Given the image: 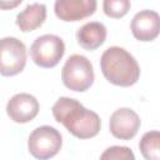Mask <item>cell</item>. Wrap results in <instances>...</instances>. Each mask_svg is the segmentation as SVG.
I'll list each match as a JSON object with an SVG mask.
<instances>
[{"mask_svg": "<svg viewBox=\"0 0 160 160\" xmlns=\"http://www.w3.org/2000/svg\"><path fill=\"white\" fill-rule=\"evenodd\" d=\"M131 32L139 41H152L160 31V18L154 10H141L136 12L130 24Z\"/></svg>", "mask_w": 160, "mask_h": 160, "instance_id": "9c48e42d", "label": "cell"}, {"mask_svg": "<svg viewBox=\"0 0 160 160\" xmlns=\"http://www.w3.org/2000/svg\"><path fill=\"white\" fill-rule=\"evenodd\" d=\"M130 6L131 4L129 0H105L102 2L104 12L114 19H119L126 15L130 10Z\"/></svg>", "mask_w": 160, "mask_h": 160, "instance_id": "5bb4252c", "label": "cell"}, {"mask_svg": "<svg viewBox=\"0 0 160 160\" xmlns=\"http://www.w3.org/2000/svg\"><path fill=\"white\" fill-rule=\"evenodd\" d=\"M100 160H135V155L128 146L114 145L104 150L100 155Z\"/></svg>", "mask_w": 160, "mask_h": 160, "instance_id": "9a60e30c", "label": "cell"}, {"mask_svg": "<svg viewBox=\"0 0 160 160\" xmlns=\"http://www.w3.org/2000/svg\"><path fill=\"white\" fill-rule=\"evenodd\" d=\"M95 0H58L54 5L55 15L62 21H79L92 15L96 10Z\"/></svg>", "mask_w": 160, "mask_h": 160, "instance_id": "30bf717a", "label": "cell"}, {"mask_svg": "<svg viewBox=\"0 0 160 160\" xmlns=\"http://www.w3.org/2000/svg\"><path fill=\"white\" fill-rule=\"evenodd\" d=\"M46 19V6L45 4L34 2L29 4L22 11L16 15V25L24 32L32 31L42 25Z\"/></svg>", "mask_w": 160, "mask_h": 160, "instance_id": "7c38bea8", "label": "cell"}, {"mask_svg": "<svg viewBox=\"0 0 160 160\" xmlns=\"http://www.w3.org/2000/svg\"><path fill=\"white\" fill-rule=\"evenodd\" d=\"M78 42L85 50H95L100 48L106 39V28L102 22L90 21L82 25L76 32Z\"/></svg>", "mask_w": 160, "mask_h": 160, "instance_id": "8fae6325", "label": "cell"}, {"mask_svg": "<svg viewBox=\"0 0 160 160\" xmlns=\"http://www.w3.org/2000/svg\"><path fill=\"white\" fill-rule=\"evenodd\" d=\"M26 65V48L16 38L0 39V75L14 76L20 74Z\"/></svg>", "mask_w": 160, "mask_h": 160, "instance_id": "8992f818", "label": "cell"}, {"mask_svg": "<svg viewBox=\"0 0 160 160\" xmlns=\"http://www.w3.org/2000/svg\"><path fill=\"white\" fill-rule=\"evenodd\" d=\"M54 119L79 139H90L99 134L101 120L99 115L82 106L76 99L61 96L52 105Z\"/></svg>", "mask_w": 160, "mask_h": 160, "instance_id": "6da1fadb", "label": "cell"}, {"mask_svg": "<svg viewBox=\"0 0 160 160\" xmlns=\"http://www.w3.org/2000/svg\"><path fill=\"white\" fill-rule=\"evenodd\" d=\"M141 121L139 115L129 108H120L115 110L109 121V129L110 132L120 140H130L132 139L139 129H140Z\"/></svg>", "mask_w": 160, "mask_h": 160, "instance_id": "52a82bcc", "label": "cell"}, {"mask_svg": "<svg viewBox=\"0 0 160 160\" xmlns=\"http://www.w3.org/2000/svg\"><path fill=\"white\" fill-rule=\"evenodd\" d=\"M94 69L91 61L79 54L68 58L61 70L64 85L72 91H86L94 82Z\"/></svg>", "mask_w": 160, "mask_h": 160, "instance_id": "3957f363", "label": "cell"}, {"mask_svg": "<svg viewBox=\"0 0 160 160\" xmlns=\"http://www.w3.org/2000/svg\"><path fill=\"white\" fill-rule=\"evenodd\" d=\"M159 142H160V132L158 130L148 131L142 135L139 142V148L145 160H160Z\"/></svg>", "mask_w": 160, "mask_h": 160, "instance_id": "4fadbf2b", "label": "cell"}, {"mask_svg": "<svg viewBox=\"0 0 160 160\" xmlns=\"http://www.w3.org/2000/svg\"><path fill=\"white\" fill-rule=\"evenodd\" d=\"M100 68L105 79L118 86H131L140 78L138 61L128 50L120 46H110L102 52Z\"/></svg>", "mask_w": 160, "mask_h": 160, "instance_id": "7a4b0ae2", "label": "cell"}, {"mask_svg": "<svg viewBox=\"0 0 160 160\" xmlns=\"http://www.w3.org/2000/svg\"><path fill=\"white\" fill-rule=\"evenodd\" d=\"M61 134L52 126L42 125L32 130L28 140L29 152L38 160L54 158L61 148Z\"/></svg>", "mask_w": 160, "mask_h": 160, "instance_id": "277c9868", "label": "cell"}, {"mask_svg": "<svg viewBox=\"0 0 160 160\" xmlns=\"http://www.w3.org/2000/svg\"><path fill=\"white\" fill-rule=\"evenodd\" d=\"M65 52V44L58 35L45 34L35 39L30 48L32 61L44 69L54 68L62 59Z\"/></svg>", "mask_w": 160, "mask_h": 160, "instance_id": "5b68a950", "label": "cell"}, {"mask_svg": "<svg viewBox=\"0 0 160 160\" xmlns=\"http://www.w3.org/2000/svg\"><path fill=\"white\" fill-rule=\"evenodd\" d=\"M39 112V101L28 92L15 94L6 104V114L19 124L31 121Z\"/></svg>", "mask_w": 160, "mask_h": 160, "instance_id": "ba28073f", "label": "cell"}, {"mask_svg": "<svg viewBox=\"0 0 160 160\" xmlns=\"http://www.w3.org/2000/svg\"><path fill=\"white\" fill-rule=\"evenodd\" d=\"M21 4V0H15V1H0V9L9 10L12 8H16L18 5Z\"/></svg>", "mask_w": 160, "mask_h": 160, "instance_id": "2e32d148", "label": "cell"}]
</instances>
